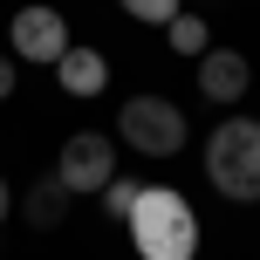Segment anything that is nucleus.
<instances>
[{
	"instance_id": "f257e3e1",
	"label": "nucleus",
	"mask_w": 260,
	"mask_h": 260,
	"mask_svg": "<svg viewBox=\"0 0 260 260\" xmlns=\"http://www.w3.org/2000/svg\"><path fill=\"white\" fill-rule=\"evenodd\" d=\"M130 247L137 260H192L199 253V212L185 206V192H171V185H144L137 212H130Z\"/></svg>"
},
{
	"instance_id": "f03ea898",
	"label": "nucleus",
	"mask_w": 260,
	"mask_h": 260,
	"mask_svg": "<svg viewBox=\"0 0 260 260\" xmlns=\"http://www.w3.org/2000/svg\"><path fill=\"white\" fill-rule=\"evenodd\" d=\"M206 178L233 206H260V123L253 117H226L206 137Z\"/></svg>"
},
{
	"instance_id": "7ed1b4c3",
	"label": "nucleus",
	"mask_w": 260,
	"mask_h": 260,
	"mask_svg": "<svg viewBox=\"0 0 260 260\" xmlns=\"http://www.w3.org/2000/svg\"><path fill=\"white\" fill-rule=\"evenodd\" d=\"M117 137H123V151H137V157H178L192 130H185V110L171 103V96H130L117 110Z\"/></svg>"
},
{
	"instance_id": "20e7f679",
	"label": "nucleus",
	"mask_w": 260,
	"mask_h": 260,
	"mask_svg": "<svg viewBox=\"0 0 260 260\" xmlns=\"http://www.w3.org/2000/svg\"><path fill=\"white\" fill-rule=\"evenodd\" d=\"M55 178L69 185V199L76 192H103L110 178H117V151H110L103 130H76V137L55 151Z\"/></svg>"
},
{
	"instance_id": "39448f33",
	"label": "nucleus",
	"mask_w": 260,
	"mask_h": 260,
	"mask_svg": "<svg viewBox=\"0 0 260 260\" xmlns=\"http://www.w3.org/2000/svg\"><path fill=\"white\" fill-rule=\"evenodd\" d=\"M7 41H14V55L21 62H62V48H69V21L55 7H21L14 14V27H7Z\"/></svg>"
},
{
	"instance_id": "423d86ee",
	"label": "nucleus",
	"mask_w": 260,
	"mask_h": 260,
	"mask_svg": "<svg viewBox=\"0 0 260 260\" xmlns=\"http://www.w3.org/2000/svg\"><path fill=\"white\" fill-rule=\"evenodd\" d=\"M253 82V62L233 48H206L199 55V96H212V103H240Z\"/></svg>"
},
{
	"instance_id": "0eeeda50",
	"label": "nucleus",
	"mask_w": 260,
	"mask_h": 260,
	"mask_svg": "<svg viewBox=\"0 0 260 260\" xmlns=\"http://www.w3.org/2000/svg\"><path fill=\"white\" fill-rule=\"evenodd\" d=\"M55 82H62V96H76V103H89V96L110 89V62L96 48H82V41H69L62 62H55Z\"/></svg>"
},
{
	"instance_id": "6e6552de",
	"label": "nucleus",
	"mask_w": 260,
	"mask_h": 260,
	"mask_svg": "<svg viewBox=\"0 0 260 260\" xmlns=\"http://www.w3.org/2000/svg\"><path fill=\"white\" fill-rule=\"evenodd\" d=\"M21 219L35 226V233H55V226L69 219V185L55 178V171H48V178H35V192L21 199Z\"/></svg>"
},
{
	"instance_id": "1a4fd4ad",
	"label": "nucleus",
	"mask_w": 260,
	"mask_h": 260,
	"mask_svg": "<svg viewBox=\"0 0 260 260\" xmlns=\"http://www.w3.org/2000/svg\"><path fill=\"white\" fill-rule=\"evenodd\" d=\"M165 48H171V55H185V62H199V55L212 48V27H206V14H178V21L165 27Z\"/></svg>"
},
{
	"instance_id": "9d476101",
	"label": "nucleus",
	"mask_w": 260,
	"mask_h": 260,
	"mask_svg": "<svg viewBox=\"0 0 260 260\" xmlns=\"http://www.w3.org/2000/svg\"><path fill=\"white\" fill-rule=\"evenodd\" d=\"M96 199H103V212H110V219H130V212H137V199H144V185L117 171V178H110V185H103Z\"/></svg>"
},
{
	"instance_id": "9b49d317",
	"label": "nucleus",
	"mask_w": 260,
	"mask_h": 260,
	"mask_svg": "<svg viewBox=\"0 0 260 260\" xmlns=\"http://www.w3.org/2000/svg\"><path fill=\"white\" fill-rule=\"evenodd\" d=\"M123 14L130 21H151V27H171L185 14V0H123Z\"/></svg>"
},
{
	"instance_id": "f8f14e48",
	"label": "nucleus",
	"mask_w": 260,
	"mask_h": 260,
	"mask_svg": "<svg viewBox=\"0 0 260 260\" xmlns=\"http://www.w3.org/2000/svg\"><path fill=\"white\" fill-rule=\"evenodd\" d=\"M7 96H14V62L0 55V103H7Z\"/></svg>"
},
{
	"instance_id": "ddd939ff",
	"label": "nucleus",
	"mask_w": 260,
	"mask_h": 260,
	"mask_svg": "<svg viewBox=\"0 0 260 260\" xmlns=\"http://www.w3.org/2000/svg\"><path fill=\"white\" fill-rule=\"evenodd\" d=\"M7 212H14V192H7V178H0V219H7Z\"/></svg>"
}]
</instances>
